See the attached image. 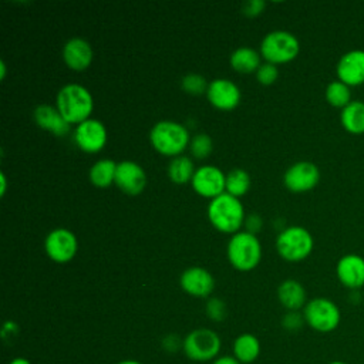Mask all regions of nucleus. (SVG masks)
Masks as SVG:
<instances>
[{"mask_svg": "<svg viewBox=\"0 0 364 364\" xmlns=\"http://www.w3.org/2000/svg\"><path fill=\"white\" fill-rule=\"evenodd\" d=\"M303 324H306V321H304L303 313L300 311H287L282 317V326L287 331H297L303 327Z\"/></svg>", "mask_w": 364, "mask_h": 364, "instance_id": "2f4dec72", "label": "nucleus"}, {"mask_svg": "<svg viewBox=\"0 0 364 364\" xmlns=\"http://www.w3.org/2000/svg\"><path fill=\"white\" fill-rule=\"evenodd\" d=\"M73 138L81 151L87 154H97L105 146L108 134L105 125L100 119L88 118L75 127Z\"/></svg>", "mask_w": 364, "mask_h": 364, "instance_id": "9b49d317", "label": "nucleus"}, {"mask_svg": "<svg viewBox=\"0 0 364 364\" xmlns=\"http://www.w3.org/2000/svg\"><path fill=\"white\" fill-rule=\"evenodd\" d=\"M328 364H348L346 361H341V360H334V361H330Z\"/></svg>", "mask_w": 364, "mask_h": 364, "instance_id": "a19ab883", "label": "nucleus"}, {"mask_svg": "<svg viewBox=\"0 0 364 364\" xmlns=\"http://www.w3.org/2000/svg\"><path fill=\"white\" fill-rule=\"evenodd\" d=\"M210 364H240L233 355H219Z\"/></svg>", "mask_w": 364, "mask_h": 364, "instance_id": "c9c22d12", "label": "nucleus"}, {"mask_svg": "<svg viewBox=\"0 0 364 364\" xmlns=\"http://www.w3.org/2000/svg\"><path fill=\"white\" fill-rule=\"evenodd\" d=\"M115 364H144V363H141V361H138V360L127 358V360H121V361H118V363H115Z\"/></svg>", "mask_w": 364, "mask_h": 364, "instance_id": "58836bf2", "label": "nucleus"}, {"mask_svg": "<svg viewBox=\"0 0 364 364\" xmlns=\"http://www.w3.org/2000/svg\"><path fill=\"white\" fill-rule=\"evenodd\" d=\"M250 185H252L250 175L243 168H233L226 173L225 192L232 196H236L240 199L243 195L247 193V191L250 189Z\"/></svg>", "mask_w": 364, "mask_h": 364, "instance_id": "a878e982", "label": "nucleus"}, {"mask_svg": "<svg viewBox=\"0 0 364 364\" xmlns=\"http://www.w3.org/2000/svg\"><path fill=\"white\" fill-rule=\"evenodd\" d=\"M212 146H213L212 138L208 134H203V132L202 134H196L191 139V144H189L191 154L196 159H203V158L209 156V154L212 152Z\"/></svg>", "mask_w": 364, "mask_h": 364, "instance_id": "c85d7f7f", "label": "nucleus"}, {"mask_svg": "<svg viewBox=\"0 0 364 364\" xmlns=\"http://www.w3.org/2000/svg\"><path fill=\"white\" fill-rule=\"evenodd\" d=\"M94 58L91 44L81 37H73L63 46V60L73 71L87 70Z\"/></svg>", "mask_w": 364, "mask_h": 364, "instance_id": "a211bd4d", "label": "nucleus"}, {"mask_svg": "<svg viewBox=\"0 0 364 364\" xmlns=\"http://www.w3.org/2000/svg\"><path fill=\"white\" fill-rule=\"evenodd\" d=\"M149 141L154 149L165 156H179L191 144V135L185 125L176 121L164 119L154 124L149 131Z\"/></svg>", "mask_w": 364, "mask_h": 364, "instance_id": "7ed1b4c3", "label": "nucleus"}, {"mask_svg": "<svg viewBox=\"0 0 364 364\" xmlns=\"http://www.w3.org/2000/svg\"><path fill=\"white\" fill-rule=\"evenodd\" d=\"M301 313L306 324L317 333H331L341 321L338 306L327 297H314L309 300Z\"/></svg>", "mask_w": 364, "mask_h": 364, "instance_id": "6e6552de", "label": "nucleus"}, {"mask_svg": "<svg viewBox=\"0 0 364 364\" xmlns=\"http://www.w3.org/2000/svg\"><path fill=\"white\" fill-rule=\"evenodd\" d=\"M196 168L193 161L189 156L179 155L169 161L168 164V176L176 185H183L191 182Z\"/></svg>", "mask_w": 364, "mask_h": 364, "instance_id": "393cba45", "label": "nucleus"}, {"mask_svg": "<svg viewBox=\"0 0 364 364\" xmlns=\"http://www.w3.org/2000/svg\"><path fill=\"white\" fill-rule=\"evenodd\" d=\"M337 80L351 87L364 84V50H350L344 53L336 64Z\"/></svg>", "mask_w": 364, "mask_h": 364, "instance_id": "2eb2a0df", "label": "nucleus"}, {"mask_svg": "<svg viewBox=\"0 0 364 364\" xmlns=\"http://www.w3.org/2000/svg\"><path fill=\"white\" fill-rule=\"evenodd\" d=\"M117 164L109 158H102L97 161L88 172V178L91 183L97 188H108L115 182Z\"/></svg>", "mask_w": 364, "mask_h": 364, "instance_id": "b1692460", "label": "nucleus"}, {"mask_svg": "<svg viewBox=\"0 0 364 364\" xmlns=\"http://www.w3.org/2000/svg\"><path fill=\"white\" fill-rule=\"evenodd\" d=\"M6 77V64L3 60H0V78L3 80Z\"/></svg>", "mask_w": 364, "mask_h": 364, "instance_id": "ea45409f", "label": "nucleus"}, {"mask_svg": "<svg viewBox=\"0 0 364 364\" xmlns=\"http://www.w3.org/2000/svg\"><path fill=\"white\" fill-rule=\"evenodd\" d=\"M341 127L351 135L364 134V101L353 100L340 112Z\"/></svg>", "mask_w": 364, "mask_h": 364, "instance_id": "4be33fe9", "label": "nucleus"}, {"mask_svg": "<svg viewBox=\"0 0 364 364\" xmlns=\"http://www.w3.org/2000/svg\"><path fill=\"white\" fill-rule=\"evenodd\" d=\"M324 97L326 101L334 107V108H346L353 100H351V88L341 82L340 80H334L331 82L327 84L326 90H324Z\"/></svg>", "mask_w": 364, "mask_h": 364, "instance_id": "bb28decb", "label": "nucleus"}, {"mask_svg": "<svg viewBox=\"0 0 364 364\" xmlns=\"http://www.w3.org/2000/svg\"><path fill=\"white\" fill-rule=\"evenodd\" d=\"M336 276L346 289H361L364 286V257L355 253L341 256L336 264Z\"/></svg>", "mask_w": 364, "mask_h": 364, "instance_id": "f3484780", "label": "nucleus"}, {"mask_svg": "<svg viewBox=\"0 0 364 364\" xmlns=\"http://www.w3.org/2000/svg\"><path fill=\"white\" fill-rule=\"evenodd\" d=\"M148 178L144 168L129 159L121 161L117 164L115 172V185L127 195L135 196L139 195L146 186Z\"/></svg>", "mask_w": 364, "mask_h": 364, "instance_id": "ddd939ff", "label": "nucleus"}, {"mask_svg": "<svg viewBox=\"0 0 364 364\" xmlns=\"http://www.w3.org/2000/svg\"><path fill=\"white\" fill-rule=\"evenodd\" d=\"M226 175L215 165H202L196 168L191 185L193 191L208 199H213L225 192Z\"/></svg>", "mask_w": 364, "mask_h": 364, "instance_id": "f8f14e48", "label": "nucleus"}, {"mask_svg": "<svg viewBox=\"0 0 364 364\" xmlns=\"http://www.w3.org/2000/svg\"><path fill=\"white\" fill-rule=\"evenodd\" d=\"M226 256L229 263L236 270H253L262 259L260 240L250 232L239 230L229 239L226 246Z\"/></svg>", "mask_w": 364, "mask_h": 364, "instance_id": "20e7f679", "label": "nucleus"}, {"mask_svg": "<svg viewBox=\"0 0 364 364\" xmlns=\"http://www.w3.org/2000/svg\"><path fill=\"white\" fill-rule=\"evenodd\" d=\"M205 313L212 321H222L228 316V307L226 303L219 297H210L206 301Z\"/></svg>", "mask_w": 364, "mask_h": 364, "instance_id": "c756f323", "label": "nucleus"}, {"mask_svg": "<svg viewBox=\"0 0 364 364\" xmlns=\"http://www.w3.org/2000/svg\"><path fill=\"white\" fill-rule=\"evenodd\" d=\"M277 299L287 311H300L309 301L304 286L294 279L283 280L279 284Z\"/></svg>", "mask_w": 364, "mask_h": 364, "instance_id": "aec40b11", "label": "nucleus"}, {"mask_svg": "<svg viewBox=\"0 0 364 364\" xmlns=\"http://www.w3.org/2000/svg\"><path fill=\"white\" fill-rule=\"evenodd\" d=\"M243 225L246 226V232H250V233L256 235V232H259L262 229L263 220H262V218L257 213H252V215L245 218V223Z\"/></svg>", "mask_w": 364, "mask_h": 364, "instance_id": "72a5a7b5", "label": "nucleus"}, {"mask_svg": "<svg viewBox=\"0 0 364 364\" xmlns=\"http://www.w3.org/2000/svg\"><path fill=\"white\" fill-rule=\"evenodd\" d=\"M179 284L182 290L189 296L205 299L210 296L215 290V277L209 270L193 266L182 272L179 277Z\"/></svg>", "mask_w": 364, "mask_h": 364, "instance_id": "dca6fc26", "label": "nucleus"}, {"mask_svg": "<svg viewBox=\"0 0 364 364\" xmlns=\"http://www.w3.org/2000/svg\"><path fill=\"white\" fill-rule=\"evenodd\" d=\"M55 107L71 125L90 118L94 109V98L91 91L77 82L63 85L55 95Z\"/></svg>", "mask_w": 364, "mask_h": 364, "instance_id": "f257e3e1", "label": "nucleus"}, {"mask_svg": "<svg viewBox=\"0 0 364 364\" xmlns=\"http://www.w3.org/2000/svg\"><path fill=\"white\" fill-rule=\"evenodd\" d=\"M208 85H209V82L206 81V78L198 73H189V74L183 75L181 80L182 90L191 95L206 94Z\"/></svg>", "mask_w": 364, "mask_h": 364, "instance_id": "cd10ccee", "label": "nucleus"}, {"mask_svg": "<svg viewBox=\"0 0 364 364\" xmlns=\"http://www.w3.org/2000/svg\"><path fill=\"white\" fill-rule=\"evenodd\" d=\"M314 247L311 233L299 225L284 228L276 237V249L286 262H301L310 256Z\"/></svg>", "mask_w": 364, "mask_h": 364, "instance_id": "0eeeda50", "label": "nucleus"}, {"mask_svg": "<svg viewBox=\"0 0 364 364\" xmlns=\"http://www.w3.org/2000/svg\"><path fill=\"white\" fill-rule=\"evenodd\" d=\"M9 364H31V363L27 358H24V357H16Z\"/></svg>", "mask_w": 364, "mask_h": 364, "instance_id": "4c0bfd02", "label": "nucleus"}, {"mask_svg": "<svg viewBox=\"0 0 364 364\" xmlns=\"http://www.w3.org/2000/svg\"><path fill=\"white\" fill-rule=\"evenodd\" d=\"M300 53L299 38L286 30L267 33L260 41V55L270 64H286L293 61Z\"/></svg>", "mask_w": 364, "mask_h": 364, "instance_id": "423d86ee", "label": "nucleus"}, {"mask_svg": "<svg viewBox=\"0 0 364 364\" xmlns=\"http://www.w3.org/2000/svg\"><path fill=\"white\" fill-rule=\"evenodd\" d=\"M255 74H256L257 82H260L262 85H270V84H273L277 80L279 70H277V67L274 64L264 63V64H262L257 68V71Z\"/></svg>", "mask_w": 364, "mask_h": 364, "instance_id": "7c9ffc66", "label": "nucleus"}, {"mask_svg": "<svg viewBox=\"0 0 364 364\" xmlns=\"http://www.w3.org/2000/svg\"><path fill=\"white\" fill-rule=\"evenodd\" d=\"M222 340L210 328L199 327L189 331L182 340V351L193 363H208L219 357Z\"/></svg>", "mask_w": 364, "mask_h": 364, "instance_id": "39448f33", "label": "nucleus"}, {"mask_svg": "<svg viewBox=\"0 0 364 364\" xmlns=\"http://www.w3.org/2000/svg\"><path fill=\"white\" fill-rule=\"evenodd\" d=\"M44 250L53 262L67 263L77 255L78 240L70 229L55 228L46 236Z\"/></svg>", "mask_w": 364, "mask_h": 364, "instance_id": "1a4fd4ad", "label": "nucleus"}, {"mask_svg": "<svg viewBox=\"0 0 364 364\" xmlns=\"http://www.w3.org/2000/svg\"><path fill=\"white\" fill-rule=\"evenodd\" d=\"M320 182V169L310 161H299L290 165L284 175V186L294 193H303L314 189Z\"/></svg>", "mask_w": 364, "mask_h": 364, "instance_id": "9d476101", "label": "nucleus"}, {"mask_svg": "<svg viewBox=\"0 0 364 364\" xmlns=\"http://www.w3.org/2000/svg\"><path fill=\"white\" fill-rule=\"evenodd\" d=\"M260 53H257L252 47H239L236 48L229 58V63L232 68L242 74H250L256 73L257 68L262 65L260 63Z\"/></svg>", "mask_w": 364, "mask_h": 364, "instance_id": "5701e85b", "label": "nucleus"}, {"mask_svg": "<svg viewBox=\"0 0 364 364\" xmlns=\"http://www.w3.org/2000/svg\"><path fill=\"white\" fill-rule=\"evenodd\" d=\"M0 185H1V188H0V195L4 196L6 188H7V179H6V173H4L3 171L0 172Z\"/></svg>", "mask_w": 364, "mask_h": 364, "instance_id": "e433bc0d", "label": "nucleus"}, {"mask_svg": "<svg viewBox=\"0 0 364 364\" xmlns=\"http://www.w3.org/2000/svg\"><path fill=\"white\" fill-rule=\"evenodd\" d=\"M36 124L55 136H64L70 132V124L57 109V107L50 104H38L33 112Z\"/></svg>", "mask_w": 364, "mask_h": 364, "instance_id": "6ab92c4d", "label": "nucleus"}, {"mask_svg": "<svg viewBox=\"0 0 364 364\" xmlns=\"http://www.w3.org/2000/svg\"><path fill=\"white\" fill-rule=\"evenodd\" d=\"M264 6H266V1H263V0H249V1L243 3L242 10L246 16L253 17V16L260 14L264 10Z\"/></svg>", "mask_w": 364, "mask_h": 364, "instance_id": "473e14b6", "label": "nucleus"}, {"mask_svg": "<svg viewBox=\"0 0 364 364\" xmlns=\"http://www.w3.org/2000/svg\"><path fill=\"white\" fill-rule=\"evenodd\" d=\"M233 357L240 364H252L255 363L262 351V346L259 338L252 333L239 334L232 346Z\"/></svg>", "mask_w": 364, "mask_h": 364, "instance_id": "412c9836", "label": "nucleus"}, {"mask_svg": "<svg viewBox=\"0 0 364 364\" xmlns=\"http://www.w3.org/2000/svg\"><path fill=\"white\" fill-rule=\"evenodd\" d=\"M206 212L212 226L222 233H237L246 218L240 199L226 192L210 199Z\"/></svg>", "mask_w": 364, "mask_h": 364, "instance_id": "f03ea898", "label": "nucleus"}, {"mask_svg": "<svg viewBox=\"0 0 364 364\" xmlns=\"http://www.w3.org/2000/svg\"><path fill=\"white\" fill-rule=\"evenodd\" d=\"M240 97L242 92L237 84L228 78L212 80L206 90V98L210 102V105L222 111L236 108L240 102Z\"/></svg>", "mask_w": 364, "mask_h": 364, "instance_id": "4468645a", "label": "nucleus"}, {"mask_svg": "<svg viewBox=\"0 0 364 364\" xmlns=\"http://www.w3.org/2000/svg\"><path fill=\"white\" fill-rule=\"evenodd\" d=\"M162 346L165 350L173 353V351H178L179 348H182V341L179 340V337L176 334H168L162 340Z\"/></svg>", "mask_w": 364, "mask_h": 364, "instance_id": "f704fd0d", "label": "nucleus"}]
</instances>
